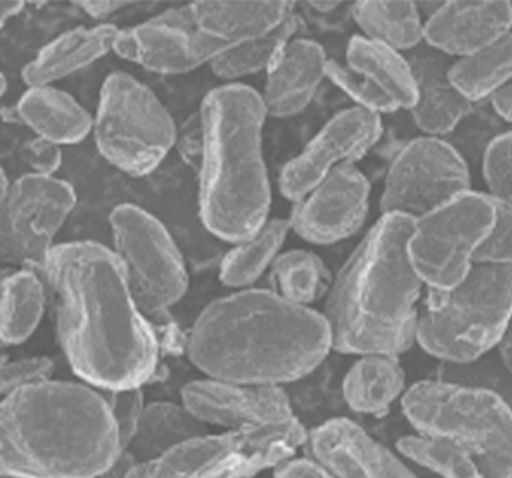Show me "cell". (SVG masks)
Listing matches in <instances>:
<instances>
[{
    "label": "cell",
    "instance_id": "obj_1",
    "mask_svg": "<svg viewBox=\"0 0 512 478\" xmlns=\"http://www.w3.org/2000/svg\"><path fill=\"white\" fill-rule=\"evenodd\" d=\"M42 278L74 373L98 390L142 387L155 373L161 345L111 248L97 241L57 244Z\"/></svg>",
    "mask_w": 512,
    "mask_h": 478
},
{
    "label": "cell",
    "instance_id": "obj_2",
    "mask_svg": "<svg viewBox=\"0 0 512 478\" xmlns=\"http://www.w3.org/2000/svg\"><path fill=\"white\" fill-rule=\"evenodd\" d=\"M185 350L209 379L283 385L322 365L331 336L323 313L270 289L248 288L206 305Z\"/></svg>",
    "mask_w": 512,
    "mask_h": 478
},
{
    "label": "cell",
    "instance_id": "obj_3",
    "mask_svg": "<svg viewBox=\"0 0 512 478\" xmlns=\"http://www.w3.org/2000/svg\"><path fill=\"white\" fill-rule=\"evenodd\" d=\"M102 390L36 382L0 402V478H95L121 456Z\"/></svg>",
    "mask_w": 512,
    "mask_h": 478
},
{
    "label": "cell",
    "instance_id": "obj_4",
    "mask_svg": "<svg viewBox=\"0 0 512 478\" xmlns=\"http://www.w3.org/2000/svg\"><path fill=\"white\" fill-rule=\"evenodd\" d=\"M415 220L381 215L342 265L326 294L331 350L394 355L416 342L424 283L408 256Z\"/></svg>",
    "mask_w": 512,
    "mask_h": 478
},
{
    "label": "cell",
    "instance_id": "obj_5",
    "mask_svg": "<svg viewBox=\"0 0 512 478\" xmlns=\"http://www.w3.org/2000/svg\"><path fill=\"white\" fill-rule=\"evenodd\" d=\"M203 150L198 211L206 230L240 243L269 220L272 188L264 158L267 121L261 94L232 82L212 89L200 110Z\"/></svg>",
    "mask_w": 512,
    "mask_h": 478
},
{
    "label": "cell",
    "instance_id": "obj_6",
    "mask_svg": "<svg viewBox=\"0 0 512 478\" xmlns=\"http://www.w3.org/2000/svg\"><path fill=\"white\" fill-rule=\"evenodd\" d=\"M496 211L495 228L463 280L447 291L427 289L419 308L416 342L448 365L485 357L512 320V211L500 204Z\"/></svg>",
    "mask_w": 512,
    "mask_h": 478
},
{
    "label": "cell",
    "instance_id": "obj_7",
    "mask_svg": "<svg viewBox=\"0 0 512 478\" xmlns=\"http://www.w3.org/2000/svg\"><path fill=\"white\" fill-rule=\"evenodd\" d=\"M402 410L419 435L458 446L490 478H512V406L498 393L421 381L403 393Z\"/></svg>",
    "mask_w": 512,
    "mask_h": 478
},
{
    "label": "cell",
    "instance_id": "obj_8",
    "mask_svg": "<svg viewBox=\"0 0 512 478\" xmlns=\"http://www.w3.org/2000/svg\"><path fill=\"white\" fill-rule=\"evenodd\" d=\"M177 124L158 95L126 71H114L100 90L95 145L124 174L145 177L175 148Z\"/></svg>",
    "mask_w": 512,
    "mask_h": 478
},
{
    "label": "cell",
    "instance_id": "obj_9",
    "mask_svg": "<svg viewBox=\"0 0 512 478\" xmlns=\"http://www.w3.org/2000/svg\"><path fill=\"white\" fill-rule=\"evenodd\" d=\"M309 432L297 419L277 426L204 434L158 458L135 462L124 478H252L294 458Z\"/></svg>",
    "mask_w": 512,
    "mask_h": 478
},
{
    "label": "cell",
    "instance_id": "obj_10",
    "mask_svg": "<svg viewBox=\"0 0 512 478\" xmlns=\"http://www.w3.org/2000/svg\"><path fill=\"white\" fill-rule=\"evenodd\" d=\"M113 251L135 304L151 326L164 325L188 291V272L171 233L155 215L135 204L110 214Z\"/></svg>",
    "mask_w": 512,
    "mask_h": 478
},
{
    "label": "cell",
    "instance_id": "obj_11",
    "mask_svg": "<svg viewBox=\"0 0 512 478\" xmlns=\"http://www.w3.org/2000/svg\"><path fill=\"white\" fill-rule=\"evenodd\" d=\"M496 204L488 195L466 191L415 220L408 256L427 289L455 288L496 223Z\"/></svg>",
    "mask_w": 512,
    "mask_h": 478
},
{
    "label": "cell",
    "instance_id": "obj_12",
    "mask_svg": "<svg viewBox=\"0 0 512 478\" xmlns=\"http://www.w3.org/2000/svg\"><path fill=\"white\" fill-rule=\"evenodd\" d=\"M76 201L74 188L58 177H18L0 207V264L42 275Z\"/></svg>",
    "mask_w": 512,
    "mask_h": 478
},
{
    "label": "cell",
    "instance_id": "obj_13",
    "mask_svg": "<svg viewBox=\"0 0 512 478\" xmlns=\"http://www.w3.org/2000/svg\"><path fill=\"white\" fill-rule=\"evenodd\" d=\"M471 191L463 154L439 137H419L392 161L381 196L382 215L418 220L456 196Z\"/></svg>",
    "mask_w": 512,
    "mask_h": 478
},
{
    "label": "cell",
    "instance_id": "obj_14",
    "mask_svg": "<svg viewBox=\"0 0 512 478\" xmlns=\"http://www.w3.org/2000/svg\"><path fill=\"white\" fill-rule=\"evenodd\" d=\"M228 49L204 33L188 4L164 10L132 28L119 29L113 52L150 73L174 76L211 65Z\"/></svg>",
    "mask_w": 512,
    "mask_h": 478
},
{
    "label": "cell",
    "instance_id": "obj_15",
    "mask_svg": "<svg viewBox=\"0 0 512 478\" xmlns=\"http://www.w3.org/2000/svg\"><path fill=\"white\" fill-rule=\"evenodd\" d=\"M326 77L352 98L355 106L379 116L411 111L418 98L408 58L363 36L350 39L346 63L328 61Z\"/></svg>",
    "mask_w": 512,
    "mask_h": 478
},
{
    "label": "cell",
    "instance_id": "obj_16",
    "mask_svg": "<svg viewBox=\"0 0 512 478\" xmlns=\"http://www.w3.org/2000/svg\"><path fill=\"white\" fill-rule=\"evenodd\" d=\"M381 116L360 106L334 114L280 174V191L299 201L339 167L355 166L379 142Z\"/></svg>",
    "mask_w": 512,
    "mask_h": 478
},
{
    "label": "cell",
    "instance_id": "obj_17",
    "mask_svg": "<svg viewBox=\"0 0 512 478\" xmlns=\"http://www.w3.org/2000/svg\"><path fill=\"white\" fill-rule=\"evenodd\" d=\"M370 211V182L357 166L339 167L296 201L289 227L299 238L318 246L354 236Z\"/></svg>",
    "mask_w": 512,
    "mask_h": 478
},
{
    "label": "cell",
    "instance_id": "obj_18",
    "mask_svg": "<svg viewBox=\"0 0 512 478\" xmlns=\"http://www.w3.org/2000/svg\"><path fill=\"white\" fill-rule=\"evenodd\" d=\"M182 403L204 426L225 430L277 426L296 419L283 385L198 379L183 385Z\"/></svg>",
    "mask_w": 512,
    "mask_h": 478
},
{
    "label": "cell",
    "instance_id": "obj_19",
    "mask_svg": "<svg viewBox=\"0 0 512 478\" xmlns=\"http://www.w3.org/2000/svg\"><path fill=\"white\" fill-rule=\"evenodd\" d=\"M305 445L336 478H418L397 454L350 419L315 427Z\"/></svg>",
    "mask_w": 512,
    "mask_h": 478
},
{
    "label": "cell",
    "instance_id": "obj_20",
    "mask_svg": "<svg viewBox=\"0 0 512 478\" xmlns=\"http://www.w3.org/2000/svg\"><path fill=\"white\" fill-rule=\"evenodd\" d=\"M512 33L511 2H442L424 21V42L445 57H468Z\"/></svg>",
    "mask_w": 512,
    "mask_h": 478
},
{
    "label": "cell",
    "instance_id": "obj_21",
    "mask_svg": "<svg viewBox=\"0 0 512 478\" xmlns=\"http://www.w3.org/2000/svg\"><path fill=\"white\" fill-rule=\"evenodd\" d=\"M328 61L318 42L294 37L267 71L261 94L267 116L288 119L301 114L322 86Z\"/></svg>",
    "mask_w": 512,
    "mask_h": 478
},
{
    "label": "cell",
    "instance_id": "obj_22",
    "mask_svg": "<svg viewBox=\"0 0 512 478\" xmlns=\"http://www.w3.org/2000/svg\"><path fill=\"white\" fill-rule=\"evenodd\" d=\"M415 76L418 98L411 114L416 126L429 137L452 134L471 114L472 103L450 81V66L443 53L419 45L408 58Z\"/></svg>",
    "mask_w": 512,
    "mask_h": 478
},
{
    "label": "cell",
    "instance_id": "obj_23",
    "mask_svg": "<svg viewBox=\"0 0 512 478\" xmlns=\"http://www.w3.org/2000/svg\"><path fill=\"white\" fill-rule=\"evenodd\" d=\"M118 34V26L111 23L79 26L66 31L37 52L23 69L21 77L28 87L53 86L113 52Z\"/></svg>",
    "mask_w": 512,
    "mask_h": 478
},
{
    "label": "cell",
    "instance_id": "obj_24",
    "mask_svg": "<svg viewBox=\"0 0 512 478\" xmlns=\"http://www.w3.org/2000/svg\"><path fill=\"white\" fill-rule=\"evenodd\" d=\"M204 33L233 47L273 33L294 13L293 2H191Z\"/></svg>",
    "mask_w": 512,
    "mask_h": 478
},
{
    "label": "cell",
    "instance_id": "obj_25",
    "mask_svg": "<svg viewBox=\"0 0 512 478\" xmlns=\"http://www.w3.org/2000/svg\"><path fill=\"white\" fill-rule=\"evenodd\" d=\"M21 124L55 145H76L92 134L94 118L81 103L55 86L28 87L15 106Z\"/></svg>",
    "mask_w": 512,
    "mask_h": 478
},
{
    "label": "cell",
    "instance_id": "obj_26",
    "mask_svg": "<svg viewBox=\"0 0 512 478\" xmlns=\"http://www.w3.org/2000/svg\"><path fill=\"white\" fill-rule=\"evenodd\" d=\"M47 304V284L31 268H10L0 276V342L28 341L41 325Z\"/></svg>",
    "mask_w": 512,
    "mask_h": 478
},
{
    "label": "cell",
    "instance_id": "obj_27",
    "mask_svg": "<svg viewBox=\"0 0 512 478\" xmlns=\"http://www.w3.org/2000/svg\"><path fill=\"white\" fill-rule=\"evenodd\" d=\"M405 371L394 355H363L342 382V395L355 413L382 416L405 393Z\"/></svg>",
    "mask_w": 512,
    "mask_h": 478
},
{
    "label": "cell",
    "instance_id": "obj_28",
    "mask_svg": "<svg viewBox=\"0 0 512 478\" xmlns=\"http://www.w3.org/2000/svg\"><path fill=\"white\" fill-rule=\"evenodd\" d=\"M204 434H208V427L198 421L183 403H148L137 434L126 451L137 462L148 461Z\"/></svg>",
    "mask_w": 512,
    "mask_h": 478
},
{
    "label": "cell",
    "instance_id": "obj_29",
    "mask_svg": "<svg viewBox=\"0 0 512 478\" xmlns=\"http://www.w3.org/2000/svg\"><path fill=\"white\" fill-rule=\"evenodd\" d=\"M291 233L288 219H269L261 230L235 244L220 265V281L227 288L248 289L269 272Z\"/></svg>",
    "mask_w": 512,
    "mask_h": 478
},
{
    "label": "cell",
    "instance_id": "obj_30",
    "mask_svg": "<svg viewBox=\"0 0 512 478\" xmlns=\"http://www.w3.org/2000/svg\"><path fill=\"white\" fill-rule=\"evenodd\" d=\"M352 18L363 37L397 52L424 42V21L415 2H355Z\"/></svg>",
    "mask_w": 512,
    "mask_h": 478
},
{
    "label": "cell",
    "instance_id": "obj_31",
    "mask_svg": "<svg viewBox=\"0 0 512 478\" xmlns=\"http://www.w3.org/2000/svg\"><path fill=\"white\" fill-rule=\"evenodd\" d=\"M450 81L471 103L492 98L512 81V33L450 66Z\"/></svg>",
    "mask_w": 512,
    "mask_h": 478
},
{
    "label": "cell",
    "instance_id": "obj_32",
    "mask_svg": "<svg viewBox=\"0 0 512 478\" xmlns=\"http://www.w3.org/2000/svg\"><path fill=\"white\" fill-rule=\"evenodd\" d=\"M270 291L294 304L310 305L330 291V270L322 257L305 249L281 252L269 270Z\"/></svg>",
    "mask_w": 512,
    "mask_h": 478
},
{
    "label": "cell",
    "instance_id": "obj_33",
    "mask_svg": "<svg viewBox=\"0 0 512 478\" xmlns=\"http://www.w3.org/2000/svg\"><path fill=\"white\" fill-rule=\"evenodd\" d=\"M302 23L293 13L288 20L267 36L254 41L233 45L222 55L212 60L211 71L227 84L243 79V77L269 71L278 60L286 45L293 41Z\"/></svg>",
    "mask_w": 512,
    "mask_h": 478
},
{
    "label": "cell",
    "instance_id": "obj_34",
    "mask_svg": "<svg viewBox=\"0 0 512 478\" xmlns=\"http://www.w3.org/2000/svg\"><path fill=\"white\" fill-rule=\"evenodd\" d=\"M400 453L443 478H490L476 459L453 443L426 435H407L397 443Z\"/></svg>",
    "mask_w": 512,
    "mask_h": 478
},
{
    "label": "cell",
    "instance_id": "obj_35",
    "mask_svg": "<svg viewBox=\"0 0 512 478\" xmlns=\"http://www.w3.org/2000/svg\"><path fill=\"white\" fill-rule=\"evenodd\" d=\"M484 177L488 196L512 211V130L496 135L485 148Z\"/></svg>",
    "mask_w": 512,
    "mask_h": 478
},
{
    "label": "cell",
    "instance_id": "obj_36",
    "mask_svg": "<svg viewBox=\"0 0 512 478\" xmlns=\"http://www.w3.org/2000/svg\"><path fill=\"white\" fill-rule=\"evenodd\" d=\"M106 403L110 406L111 416L118 429L121 450L126 451L132 438L137 434L143 411H145V395L142 387L129 389L102 390Z\"/></svg>",
    "mask_w": 512,
    "mask_h": 478
},
{
    "label": "cell",
    "instance_id": "obj_37",
    "mask_svg": "<svg viewBox=\"0 0 512 478\" xmlns=\"http://www.w3.org/2000/svg\"><path fill=\"white\" fill-rule=\"evenodd\" d=\"M53 361L49 357H29L10 360L7 355L0 357V402L12 397L13 393L36 382L52 379Z\"/></svg>",
    "mask_w": 512,
    "mask_h": 478
},
{
    "label": "cell",
    "instance_id": "obj_38",
    "mask_svg": "<svg viewBox=\"0 0 512 478\" xmlns=\"http://www.w3.org/2000/svg\"><path fill=\"white\" fill-rule=\"evenodd\" d=\"M25 159L33 174L55 177L63 163V153L61 146L36 137L25 146Z\"/></svg>",
    "mask_w": 512,
    "mask_h": 478
},
{
    "label": "cell",
    "instance_id": "obj_39",
    "mask_svg": "<svg viewBox=\"0 0 512 478\" xmlns=\"http://www.w3.org/2000/svg\"><path fill=\"white\" fill-rule=\"evenodd\" d=\"M175 148L179 150V154L185 163L190 164L193 169H198L201 150H203V130H201V119L198 111L183 122L180 129L177 130Z\"/></svg>",
    "mask_w": 512,
    "mask_h": 478
},
{
    "label": "cell",
    "instance_id": "obj_40",
    "mask_svg": "<svg viewBox=\"0 0 512 478\" xmlns=\"http://www.w3.org/2000/svg\"><path fill=\"white\" fill-rule=\"evenodd\" d=\"M273 478H336L323 464L310 458H289L275 467Z\"/></svg>",
    "mask_w": 512,
    "mask_h": 478
},
{
    "label": "cell",
    "instance_id": "obj_41",
    "mask_svg": "<svg viewBox=\"0 0 512 478\" xmlns=\"http://www.w3.org/2000/svg\"><path fill=\"white\" fill-rule=\"evenodd\" d=\"M81 7L82 12L87 13L90 18H94L97 21H105L106 18H110L114 13H118L119 10L126 9L127 5H131L132 2H121V0H111V2H74Z\"/></svg>",
    "mask_w": 512,
    "mask_h": 478
},
{
    "label": "cell",
    "instance_id": "obj_42",
    "mask_svg": "<svg viewBox=\"0 0 512 478\" xmlns=\"http://www.w3.org/2000/svg\"><path fill=\"white\" fill-rule=\"evenodd\" d=\"M492 105L501 119L512 122V81L493 95Z\"/></svg>",
    "mask_w": 512,
    "mask_h": 478
},
{
    "label": "cell",
    "instance_id": "obj_43",
    "mask_svg": "<svg viewBox=\"0 0 512 478\" xmlns=\"http://www.w3.org/2000/svg\"><path fill=\"white\" fill-rule=\"evenodd\" d=\"M498 352H500L501 361L512 376V320L498 345Z\"/></svg>",
    "mask_w": 512,
    "mask_h": 478
},
{
    "label": "cell",
    "instance_id": "obj_44",
    "mask_svg": "<svg viewBox=\"0 0 512 478\" xmlns=\"http://www.w3.org/2000/svg\"><path fill=\"white\" fill-rule=\"evenodd\" d=\"M26 2H0V29L25 9Z\"/></svg>",
    "mask_w": 512,
    "mask_h": 478
},
{
    "label": "cell",
    "instance_id": "obj_45",
    "mask_svg": "<svg viewBox=\"0 0 512 478\" xmlns=\"http://www.w3.org/2000/svg\"><path fill=\"white\" fill-rule=\"evenodd\" d=\"M10 185H12V182H10L9 177H7V174H5L4 169H2V166H0V207H2L5 198H7V193H9Z\"/></svg>",
    "mask_w": 512,
    "mask_h": 478
},
{
    "label": "cell",
    "instance_id": "obj_46",
    "mask_svg": "<svg viewBox=\"0 0 512 478\" xmlns=\"http://www.w3.org/2000/svg\"><path fill=\"white\" fill-rule=\"evenodd\" d=\"M309 4L310 7L317 10V12L328 13L338 9L339 5H341V2H309Z\"/></svg>",
    "mask_w": 512,
    "mask_h": 478
},
{
    "label": "cell",
    "instance_id": "obj_47",
    "mask_svg": "<svg viewBox=\"0 0 512 478\" xmlns=\"http://www.w3.org/2000/svg\"><path fill=\"white\" fill-rule=\"evenodd\" d=\"M9 89V84H7V79H5L4 74L0 73V98L4 97L5 92Z\"/></svg>",
    "mask_w": 512,
    "mask_h": 478
},
{
    "label": "cell",
    "instance_id": "obj_48",
    "mask_svg": "<svg viewBox=\"0 0 512 478\" xmlns=\"http://www.w3.org/2000/svg\"><path fill=\"white\" fill-rule=\"evenodd\" d=\"M2 355H5V345L0 342V357H2Z\"/></svg>",
    "mask_w": 512,
    "mask_h": 478
},
{
    "label": "cell",
    "instance_id": "obj_49",
    "mask_svg": "<svg viewBox=\"0 0 512 478\" xmlns=\"http://www.w3.org/2000/svg\"><path fill=\"white\" fill-rule=\"evenodd\" d=\"M0 265H2V264H0ZM0 276H2V268H0Z\"/></svg>",
    "mask_w": 512,
    "mask_h": 478
},
{
    "label": "cell",
    "instance_id": "obj_50",
    "mask_svg": "<svg viewBox=\"0 0 512 478\" xmlns=\"http://www.w3.org/2000/svg\"><path fill=\"white\" fill-rule=\"evenodd\" d=\"M511 7H512V2H511Z\"/></svg>",
    "mask_w": 512,
    "mask_h": 478
}]
</instances>
